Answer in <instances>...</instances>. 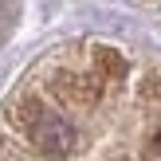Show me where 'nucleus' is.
<instances>
[{"instance_id": "obj_1", "label": "nucleus", "mask_w": 161, "mask_h": 161, "mask_svg": "<svg viewBox=\"0 0 161 161\" xmlns=\"http://www.w3.org/2000/svg\"><path fill=\"white\" fill-rule=\"evenodd\" d=\"M0 161H161V75L102 39L51 51L0 110Z\"/></svg>"}]
</instances>
